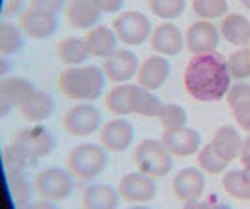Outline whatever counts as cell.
Segmentation results:
<instances>
[{"label":"cell","instance_id":"83f0119b","mask_svg":"<svg viewBox=\"0 0 250 209\" xmlns=\"http://www.w3.org/2000/svg\"><path fill=\"white\" fill-rule=\"evenodd\" d=\"M38 160L32 153H28L26 149L21 145L10 141L4 151H2V162L6 166V172H28L30 168H34L38 164Z\"/></svg>","mask_w":250,"mask_h":209},{"label":"cell","instance_id":"bcb514c9","mask_svg":"<svg viewBox=\"0 0 250 209\" xmlns=\"http://www.w3.org/2000/svg\"><path fill=\"white\" fill-rule=\"evenodd\" d=\"M6 72H8V59L2 57V59H0V75L6 77Z\"/></svg>","mask_w":250,"mask_h":209},{"label":"cell","instance_id":"4fadbf2b","mask_svg":"<svg viewBox=\"0 0 250 209\" xmlns=\"http://www.w3.org/2000/svg\"><path fill=\"white\" fill-rule=\"evenodd\" d=\"M220 36H222L220 28L213 21L200 19L188 26L187 34H185V44L192 55H205V53L216 51L220 44Z\"/></svg>","mask_w":250,"mask_h":209},{"label":"cell","instance_id":"d4e9b609","mask_svg":"<svg viewBox=\"0 0 250 209\" xmlns=\"http://www.w3.org/2000/svg\"><path fill=\"white\" fill-rule=\"evenodd\" d=\"M57 57L68 66H81L90 55L85 36H68L57 46Z\"/></svg>","mask_w":250,"mask_h":209},{"label":"cell","instance_id":"5b68a950","mask_svg":"<svg viewBox=\"0 0 250 209\" xmlns=\"http://www.w3.org/2000/svg\"><path fill=\"white\" fill-rule=\"evenodd\" d=\"M111 28L119 38L121 44L125 46H141L145 44L152 34V25L150 19L141 12L136 10H126L121 12L113 19Z\"/></svg>","mask_w":250,"mask_h":209},{"label":"cell","instance_id":"277c9868","mask_svg":"<svg viewBox=\"0 0 250 209\" xmlns=\"http://www.w3.org/2000/svg\"><path fill=\"white\" fill-rule=\"evenodd\" d=\"M134 162L139 172L147 173L154 179H162L173 170V155L166 149L162 139H143L139 141Z\"/></svg>","mask_w":250,"mask_h":209},{"label":"cell","instance_id":"8fae6325","mask_svg":"<svg viewBox=\"0 0 250 209\" xmlns=\"http://www.w3.org/2000/svg\"><path fill=\"white\" fill-rule=\"evenodd\" d=\"M13 143L21 145L28 153H32L36 159H45L55 151V136L49 128L43 124H30L26 128H21L12 138Z\"/></svg>","mask_w":250,"mask_h":209},{"label":"cell","instance_id":"7402d4cb","mask_svg":"<svg viewBox=\"0 0 250 209\" xmlns=\"http://www.w3.org/2000/svg\"><path fill=\"white\" fill-rule=\"evenodd\" d=\"M243 139L245 138H241V132H239L235 126L224 124V126H220L214 132L213 139H211V145L216 151V155L229 164V162H233L235 159H239L241 147H243Z\"/></svg>","mask_w":250,"mask_h":209},{"label":"cell","instance_id":"d6986e66","mask_svg":"<svg viewBox=\"0 0 250 209\" xmlns=\"http://www.w3.org/2000/svg\"><path fill=\"white\" fill-rule=\"evenodd\" d=\"M100 15V8L96 6L94 0H68L66 4L68 23L75 30H90L92 26L98 25Z\"/></svg>","mask_w":250,"mask_h":209},{"label":"cell","instance_id":"d6a6232c","mask_svg":"<svg viewBox=\"0 0 250 209\" xmlns=\"http://www.w3.org/2000/svg\"><path fill=\"white\" fill-rule=\"evenodd\" d=\"M228 10H229L228 0H192V12L205 21L226 17Z\"/></svg>","mask_w":250,"mask_h":209},{"label":"cell","instance_id":"e575fe53","mask_svg":"<svg viewBox=\"0 0 250 209\" xmlns=\"http://www.w3.org/2000/svg\"><path fill=\"white\" fill-rule=\"evenodd\" d=\"M198 166H200L201 172L218 175V173L226 172L228 162L216 155V151L211 143H207V145H201V149L198 151Z\"/></svg>","mask_w":250,"mask_h":209},{"label":"cell","instance_id":"681fc988","mask_svg":"<svg viewBox=\"0 0 250 209\" xmlns=\"http://www.w3.org/2000/svg\"><path fill=\"white\" fill-rule=\"evenodd\" d=\"M245 47H249V49H250V40H249V44H247V46H245Z\"/></svg>","mask_w":250,"mask_h":209},{"label":"cell","instance_id":"7dc6e473","mask_svg":"<svg viewBox=\"0 0 250 209\" xmlns=\"http://www.w3.org/2000/svg\"><path fill=\"white\" fill-rule=\"evenodd\" d=\"M126 209H150L147 204H130V208H126Z\"/></svg>","mask_w":250,"mask_h":209},{"label":"cell","instance_id":"ab89813d","mask_svg":"<svg viewBox=\"0 0 250 209\" xmlns=\"http://www.w3.org/2000/svg\"><path fill=\"white\" fill-rule=\"evenodd\" d=\"M233 113V119L241 130H245L247 134H250V104L249 106H243V108H237V110H231Z\"/></svg>","mask_w":250,"mask_h":209},{"label":"cell","instance_id":"ba28073f","mask_svg":"<svg viewBox=\"0 0 250 209\" xmlns=\"http://www.w3.org/2000/svg\"><path fill=\"white\" fill-rule=\"evenodd\" d=\"M117 190L121 194V200L128 204H149L156 198V181L143 172H128L121 177L117 185Z\"/></svg>","mask_w":250,"mask_h":209},{"label":"cell","instance_id":"5bb4252c","mask_svg":"<svg viewBox=\"0 0 250 209\" xmlns=\"http://www.w3.org/2000/svg\"><path fill=\"white\" fill-rule=\"evenodd\" d=\"M36 87L21 75H6L0 79V115L6 117L13 108H21Z\"/></svg>","mask_w":250,"mask_h":209},{"label":"cell","instance_id":"ffe728a7","mask_svg":"<svg viewBox=\"0 0 250 209\" xmlns=\"http://www.w3.org/2000/svg\"><path fill=\"white\" fill-rule=\"evenodd\" d=\"M119 204H121L119 190L105 183L88 185L81 196L83 209H119Z\"/></svg>","mask_w":250,"mask_h":209},{"label":"cell","instance_id":"4dcf8cb0","mask_svg":"<svg viewBox=\"0 0 250 209\" xmlns=\"http://www.w3.org/2000/svg\"><path fill=\"white\" fill-rule=\"evenodd\" d=\"M23 28L15 25L12 21L4 19L0 23V55L2 57H10L23 49L25 46V36H23Z\"/></svg>","mask_w":250,"mask_h":209},{"label":"cell","instance_id":"9c48e42d","mask_svg":"<svg viewBox=\"0 0 250 209\" xmlns=\"http://www.w3.org/2000/svg\"><path fill=\"white\" fill-rule=\"evenodd\" d=\"M139 64L141 62L134 51L128 47H121L115 51L111 57L104 59L102 70L107 77V81H113L115 85H119V83H130L132 77H138Z\"/></svg>","mask_w":250,"mask_h":209},{"label":"cell","instance_id":"f35d334b","mask_svg":"<svg viewBox=\"0 0 250 209\" xmlns=\"http://www.w3.org/2000/svg\"><path fill=\"white\" fill-rule=\"evenodd\" d=\"M25 10V0H4L2 2V15H4V19L13 17V15H21Z\"/></svg>","mask_w":250,"mask_h":209},{"label":"cell","instance_id":"30bf717a","mask_svg":"<svg viewBox=\"0 0 250 209\" xmlns=\"http://www.w3.org/2000/svg\"><path fill=\"white\" fill-rule=\"evenodd\" d=\"M19 26L23 28L25 36L32 40H47L59 30V19H57V13L28 6L19 15Z\"/></svg>","mask_w":250,"mask_h":209},{"label":"cell","instance_id":"f546056e","mask_svg":"<svg viewBox=\"0 0 250 209\" xmlns=\"http://www.w3.org/2000/svg\"><path fill=\"white\" fill-rule=\"evenodd\" d=\"M222 188L226 194L241 202H250V172L249 170H226L222 175Z\"/></svg>","mask_w":250,"mask_h":209},{"label":"cell","instance_id":"f1b7e54d","mask_svg":"<svg viewBox=\"0 0 250 209\" xmlns=\"http://www.w3.org/2000/svg\"><path fill=\"white\" fill-rule=\"evenodd\" d=\"M6 185H8L10 198L17 208H23L28 202H32V194L36 192L34 181H30L23 172H8Z\"/></svg>","mask_w":250,"mask_h":209},{"label":"cell","instance_id":"8992f818","mask_svg":"<svg viewBox=\"0 0 250 209\" xmlns=\"http://www.w3.org/2000/svg\"><path fill=\"white\" fill-rule=\"evenodd\" d=\"M36 194L49 202H64L74 192V175L62 168H45L34 177Z\"/></svg>","mask_w":250,"mask_h":209},{"label":"cell","instance_id":"b9f144b4","mask_svg":"<svg viewBox=\"0 0 250 209\" xmlns=\"http://www.w3.org/2000/svg\"><path fill=\"white\" fill-rule=\"evenodd\" d=\"M239 160H241V166H243L245 170H249V172H250V134L243 139V147H241Z\"/></svg>","mask_w":250,"mask_h":209},{"label":"cell","instance_id":"d590c367","mask_svg":"<svg viewBox=\"0 0 250 209\" xmlns=\"http://www.w3.org/2000/svg\"><path fill=\"white\" fill-rule=\"evenodd\" d=\"M158 121L162 124L164 130H173V128H181V126H187L188 121V113L183 106L179 104H164V110L158 117Z\"/></svg>","mask_w":250,"mask_h":209},{"label":"cell","instance_id":"ee69618b","mask_svg":"<svg viewBox=\"0 0 250 209\" xmlns=\"http://www.w3.org/2000/svg\"><path fill=\"white\" fill-rule=\"evenodd\" d=\"M183 209H207V200H190V202H185Z\"/></svg>","mask_w":250,"mask_h":209},{"label":"cell","instance_id":"8d00e7d4","mask_svg":"<svg viewBox=\"0 0 250 209\" xmlns=\"http://www.w3.org/2000/svg\"><path fill=\"white\" fill-rule=\"evenodd\" d=\"M226 100H228V106L231 110H237V108H243V106H249L250 104V83L247 81H235L231 83L228 94H226Z\"/></svg>","mask_w":250,"mask_h":209},{"label":"cell","instance_id":"f6af8a7d","mask_svg":"<svg viewBox=\"0 0 250 209\" xmlns=\"http://www.w3.org/2000/svg\"><path fill=\"white\" fill-rule=\"evenodd\" d=\"M207 209H233L229 204H226V202H220V200H216V198H211V200H207Z\"/></svg>","mask_w":250,"mask_h":209},{"label":"cell","instance_id":"cb8c5ba5","mask_svg":"<svg viewBox=\"0 0 250 209\" xmlns=\"http://www.w3.org/2000/svg\"><path fill=\"white\" fill-rule=\"evenodd\" d=\"M220 34L231 46L245 47L250 40V19L241 13H228L220 21Z\"/></svg>","mask_w":250,"mask_h":209},{"label":"cell","instance_id":"836d02e7","mask_svg":"<svg viewBox=\"0 0 250 209\" xmlns=\"http://www.w3.org/2000/svg\"><path fill=\"white\" fill-rule=\"evenodd\" d=\"M149 10L162 21H173L187 10V0H149Z\"/></svg>","mask_w":250,"mask_h":209},{"label":"cell","instance_id":"3957f363","mask_svg":"<svg viewBox=\"0 0 250 209\" xmlns=\"http://www.w3.org/2000/svg\"><path fill=\"white\" fill-rule=\"evenodd\" d=\"M107 162V149L98 143H81L75 145L68 155V172L81 181H92L104 173Z\"/></svg>","mask_w":250,"mask_h":209},{"label":"cell","instance_id":"6da1fadb","mask_svg":"<svg viewBox=\"0 0 250 209\" xmlns=\"http://www.w3.org/2000/svg\"><path fill=\"white\" fill-rule=\"evenodd\" d=\"M183 85L188 94L198 102L222 100L231 87L228 59L216 51L194 55L185 68Z\"/></svg>","mask_w":250,"mask_h":209},{"label":"cell","instance_id":"7bdbcfd3","mask_svg":"<svg viewBox=\"0 0 250 209\" xmlns=\"http://www.w3.org/2000/svg\"><path fill=\"white\" fill-rule=\"evenodd\" d=\"M19 209H59L57 208V202H49V200H43V198H40V200H32V202H28L26 206Z\"/></svg>","mask_w":250,"mask_h":209},{"label":"cell","instance_id":"7a4b0ae2","mask_svg":"<svg viewBox=\"0 0 250 209\" xmlns=\"http://www.w3.org/2000/svg\"><path fill=\"white\" fill-rule=\"evenodd\" d=\"M107 77L100 66H68L59 74L57 85L66 98L75 102H94L104 94Z\"/></svg>","mask_w":250,"mask_h":209},{"label":"cell","instance_id":"7c38bea8","mask_svg":"<svg viewBox=\"0 0 250 209\" xmlns=\"http://www.w3.org/2000/svg\"><path fill=\"white\" fill-rule=\"evenodd\" d=\"M98 134H100V145L104 149L111 153H125L134 143L136 128L125 117H115L102 124Z\"/></svg>","mask_w":250,"mask_h":209},{"label":"cell","instance_id":"9a60e30c","mask_svg":"<svg viewBox=\"0 0 250 209\" xmlns=\"http://www.w3.org/2000/svg\"><path fill=\"white\" fill-rule=\"evenodd\" d=\"M162 143L173 157L187 159L192 155H198V151L201 149V134L196 128H190V126L164 130Z\"/></svg>","mask_w":250,"mask_h":209},{"label":"cell","instance_id":"44dd1931","mask_svg":"<svg viewBox=\"0 0 250 209\" xmlns=\"http://www.w3.org/2000/svg\"><path fill=\"white\" fill-rule=\"evenodd\" d=\"M87 40L88 51L92 57H98V59H107L111 57L115 51L119 49V38L115 34L111 26L107 25H98L92 26L90 30H87L85 34Z\"/></svg>","mask_w":250,"mask_h":209},{"label":"cell","instance_id":"e0dca14e","mask_svg":"<svg viewBox=\"0 0 250 209\" xmlns=\"http://www.w3.org/2000/svg\"><path fill=\"white\" fill-rule=\"evenodd\" d=\"M171 75V64L167 57L162 55H149L145 61L139 64L138 72V85L145 87L149 91H158L162 89Z\"/></svg>","mask_w":250,"mask_h":209},{"label":"cell","instance_id":"74e56055","mask_svg":"<svg viewBox=\"0 0 250 209\" xmlns=\"http://www.w3.org/2000/svg\"><path fill=\"white\" fill-rule=\"evenodd\" d=\"M66 4H68V0H30V6L42 8V10H47V12L53 13L66 10Z\"/></svg>","mask_w":250,"mask_h":209},{"label":"cell","instance_id":"ac0fdd59","mask_svg":"<svg viewBox=\"0 0 250 209\" xmlns=\"http://www.w3.org/2000/svg\"><path fill=\"white\" fill-rule=\"evenodd\" d=\"M173 194L181 202H190V200H200L205 190V175L200 168L187 166L179 170L173 177Z\"/></svg>","mask_w":250,"mask_h":209},{"label":"cell","instance_id":"603a6c76","mask_svg":"<svg viewBox=\"0 0 250 209\" xmlns=\"http://www.w3.org/2000/svg\"><path fill=\"white\" fill-rule=\"evenodd\" d=\"M21 115L25 117L26 121L34 124H40L42 121H47L53 111H55V100L49 93L45 91H34L28 98L23 102V106L19 108Z\"/></svg>","mask_w":250,"mask_h":209},{"label":"cell","instance_id":"60d3db41","mask_svg":"<svg viewBox=\"0 0 250 209\" xmlns=\"http://www.w3.org/2000/svg\"><path fill=\"white\" fill-rule=\"evenodd\" d=\"M102 13H121L125 0H94Z\"/></svg>","mask_w":250,"mask_h":209},{"label":"cell","instance_id":"1f68e13d","mask_svg":"<svg viewBox=\"0 0 250 209\" xmlns=\"http://www.w3.org/2000/svg\"><path fill=\"white\" fill-rule=\"evenodd\" d=\"M228 70L231 79L235 81H247L250 77V49L239 47L228 57Z\"/></svg>","mask_w":250,"mask_h":209},{"label":"cell","instance_id":"4316f807","mask_svg":"<svg viewBox=\"0 0 250 209\" xmlns=\"http://www.w3.org/2000/svg\"><path fill=\"white\" fill-rule=\"evenodd\" d=\"M132 83H119L113 85L107 93H105V108L111 111L117 117H126L132 115Z\"/></svg>","mask_w":250,"mask_h":209},{"label":"cell","instance_id":"484cf974","mask_svg":"<svg viewBox=\"0 0 250 209\" xmlns=\"http://www.w3.org/2000/svg\"><path fill=\"white\" fill-rule=\"evenodd\" d=\"M164 110V102L156 94L154 91H149L141 85H134L132 89V111L141 117H160Z\"/></svg>","mask_w":250,"mask_h":209},{"label":"cell","instance_id":"c3c4849f","mask_svg":"<svg viewBox=\"0 0 250 209\" xmlns=\"http://www.w3.org/2000/svg\"><path fill=\"white\" fill-rule=\"evenodd\" d=\"M239 2H241V4H243L247 10H250V0H239Z\"/></svg>","mask_w":250,"mask_h":209},{"label":"cell","instance_id":"52a82bcc","mask_svg":"<svg viewBox=\"0 0 250 209\" xmlns=\"http://www.w3.org/2000/svg\"><path fill=\"white\" fill-rule=\"evenodd\" d=\"M104 119L102 111L92 106V102H77L64 115V128L66 132L77 138H85L94 132H100Z\"/></svg>","mask_w":250,"mask_h":209},{"label":"cell","instance_id":"2e32d148","mask_svg":"<svg viewBox=\"0 0 250 209\" xmlns=\"http://www.w3.org/2000/svg\"><path fill=\"white\" fill-rule=\"evenodd\" d=\"M150 47L162 57H177L187 47V44H185V36H183L181 28L175 23L164 21L158 26H154V30H152Z\"/></svg>","mask_w":250,"mask_h":209}]
</instances>
